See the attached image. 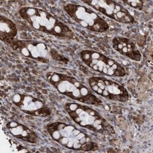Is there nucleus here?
Wrapping results in <instances>:
<instances>
[{
	"label": "nucleus",
	"mask_w": 153,
	"mask_h": 153,
	"mask_svg": "<svg viewBox=\"0 0 153 153\" xmlns=\"http://www.w3.org/2000/svg\"><path fill=\"white\" fill-rule=\"evenodd\" d=\"M10 44L14 50L30 58L42 62H48L51 58V54L48 47L45 44L41 42L18 41L10 42Z\"/></svg>",
	"instance_id": "6"
},
{
	"label": "nucleus",
	"mask_w": 153,
	"mask_h": 153,
	"mask_svg": "<svg viewBox=\"0 0 153 153\" xmlns=\"http://www.w3.org/2000/svg\"><path fill=\"white\" fill-rule=\"evenodd\" d=\"M64 10L74 21L91 31L102 33L109 28L108 24L103 18L84 6L68 4L64 6Z\"/></svg>",
	"instance_id": "3"
},
{
	"label": "nucleus",
	"mask_w": 153,
	"mask_h": 153,
	"mask_svg": "<svg viewBox=\"0 0 153 153\" xmlns=\"http://www.w3.org/2000/svg\"><path fill=\"white\" fill-rule=\"evenodd\" d=\"M83 2L108 17L123 23H132L134 17L120 4L110 0H93Z\"/></svg>",
	"instance_id": "5"
},
{
	"label": "nucleus",
	"mask_w": 153,
	"mask_h": 153,
	"mask_svg": "<svg viewBox=\"0 0 153 153\" xmlns=\"http://www.w3.org/2000/svg\"><path fill=\"white\" fill-rule=\"evenodd\" d=\"M47 131L55 141L61 137H65L68 140V143L66 148L78 151H83L82 140L88 135L72 125L62 123H54L47 126Z\"/></svg>",
	"instance_id": "4"
},
{
	"label": "nucleus",
	"mask_w": 153,
	"mask_h": 153,
	"mask_svg": "<svg viewBox=\"0 0 153 153\" xmlns=\"http://www.w3.org/2000/svg\"><path fill=\"white\" fill-rule=\"evenodd\" d=\"M65 108L74 121L80 126L102 134H114L113 127L91 107L69 103L65 105Z\"/></svg>",
	"instance_id": "2"
},
{
	"label": "nucleus",
	"mask_w": 153,
	"mask_h": 153,
	"mask_svg": "<svg viewBox=\"0 0 153 153\" xmlns=\"http://www.w3.org/2000/svg\"><path fill=\"white\" fill-rule=\"evenodd\" d=\"M90 87L97 85L102 90L101 96L110 100L126 102L129 99V94L121 85L103 77L93 76L89 79Z\"/></svg>",
	"instance_id": "7"
},
{
	"label": "nucleus",
	"mask_w": 153,
	"mask_h": 153,
	"mask_svg": "<svg viewBox=\"0 0 153 153\" xmlns=\"http://www.w3.org/2000/svg\"><path fill=\"white\" fill-rule=\"evenodd\" d=\"M17 34L16 24L9 19L0 16V38L2 41L12 40Z\"/></svg>",
	"instance_id": "9"
},
{
	"label": "nucleus",
	"mask_w": 153,
	"mask_h": 153,
	"mask_svg": "<svg viewBox=\"0 0 153 153\" xmlns=\"http://www.w3.org/2000/svg\"><path fill=\"white\" fill-rule=\"evenodd\" d=\"M19 14L36 30L66 39H71L74 36L68 25L44 10L23 7L20 9Z\"/></svg>",
	"instance_id": "1"
},
{
	"label": "nucleus",
	"mask_w": 153,
	"mask_h": 153,
	"mask_svg": "<svg viewBox=\"0 0 153 153\" xmlns=\"http://www.w3.org/2000/svg\"><path fill=\"white\" fill-rule=\"evenodd\" d=\"M12 101L22 111L31 115L46 117L50 114L43 102L32 96L17 93L12 97Z\"/></svg>",
	"instance_id": "8"
},
{
	"label": "nucleus",
	"mask_w": 153,
	"mask_h": 153,
	"mask_svg": "<svg viewBox=\"0 0 153 153\" xmlns=\"http://www.w3.org/2000/svg\"><path fill=\"white\" fill-rule=\"evenodd\" d=\"M123 2L129 6L138 10H142L143 6V3L139 0H137V1H124Z\"/></svg>",
	"instance_id": "10"
}]
</instances>
